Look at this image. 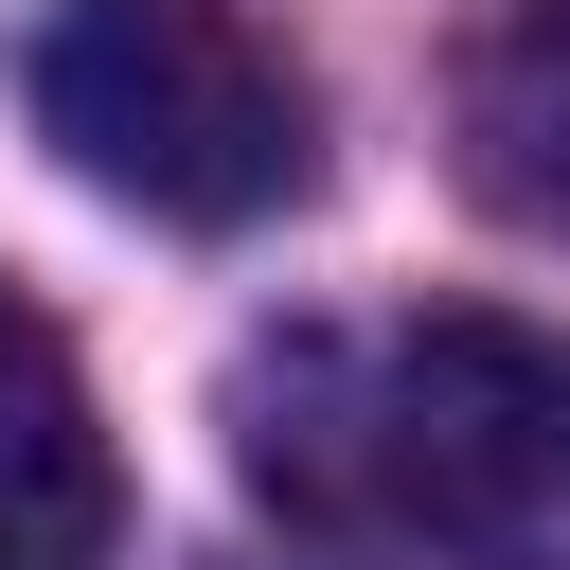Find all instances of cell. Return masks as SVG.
I'll use <instances>...</instances> for the list:
<instances>
[{"label":"cell","instance_id":"6da1fadb","mask_svg":"<svg viewBox=\"0 0 570 570\" xmlns=\"http://www.w3.org/2000/svg\"><path fill=\"white\" fill-rule=\"evenodd\" d=\"M232 463L356 570H570V338L499 303L303 321L232 374Z\"/></svg>","mask_w":570,"mask_h":570},{"label":"cell","instance_id":"7a4b0ae2","mask_svg":"<svg viewBox=\"0 0 570 570\" xmlns=\"http://www.w3.org/2000/svg\"><path fill=\"white\" fill-rule=\"evenodd\" d=\"M36 125L89 196L178 214V232H249L321 160V107L249 0H53L36 18Z\"/></svg>","mask_w":570,"mask_h":570},{"label":"cell","instance_id":"3957f363","mask_svg":"<svg viewBox=\"0 0 570 570\" xmlns=\"http://www.w3.org/2000/svg\"><path fill=\"white\" fill-rule=\"evenodd\" d=\"M125 552V463L71 374V338L0 285V570H107Z\"/></svg>","mask_w":570,"mask_h":570},{"label":"cell","instance_id":"277c9868","mask_svg":"<svg viewBox=\"0 0 570 570\" xmlns=\"http://www.w3.org/2000/svg\"><path fill=\"white\" fill-rule=\"evenodd\" d=\"M463 142H481V178H499L534 232H570V0H499V18H481V53H463Z\"/></svg>","mask_w":570,"mask_h":570}]
</instances>
